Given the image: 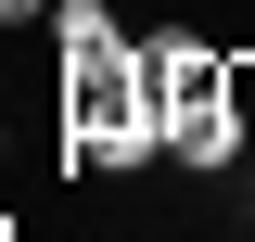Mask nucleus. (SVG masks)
<instances>
[{
	"mask_svg": "<svg viewBox=\"0 0 255 242\" xmlns=\"http://www.w3.org/2000/svg\"><path fill=\"white\" fill-rule=\"evenodd\" d=\"M166 153H179V166H230V153H243L230 102H179V115H166Z\"/></svg>",
	"mask_w": 255,
	"mask_h": 242,
	"instance_id": "4",
	"label": "nucleus"
},
{
	"mask_svg": "<svg viewBox=\"0 0 255 242\" xmlns=\"http://www.w3.org/2000/svg\"><path fill=\"white\" fill-rule=\"evenodd\" d=\"M51 13H64V0H0V26H51Z\"/></svg>",
	"mask_w": 255,
	"mask_h": 242,
	"instance_id": "6",
	"label": "nucleus"
},
{
	"mask_svg": "<svg viewBox=\"0 0 255 242\" xmlns=\"http://www.w3.org/2000/svg\"><path fill=\"white\" fill-rule=\"evenodd\" d=\"M217 102H230V127L255 140V64H230V90H217Z\"/></svg>",
	"mask_w": 255,
	"mask_h": 242,
	"instance_id": "5",
	"label": "nucleus"
},
{
	"mask_svg": "<svg viewBox=\"0 0 255 242\" xmlns=\"http://www.w3.org/2000/svg\"><path fill=\"white\" fill-rule=\"evenodd\" d=\"M77 166H140V153H166V102L153 77H140V51L115 64V77H77Z\"/></svg>",
	"mask_w": 255,
	"mask_h": 242,
	"instance_id": "1",
	"label": "nucleus"
},
{
	"mask_svg": "<svg viewBox=\"0 0 255 242\" xmlns=\"http://www.w3.org/2000/svg\"><path fill=\"white\" fill-rule=\"evenodd\" d=\"M140 77H153V102H166V115H179V102H217V90H230L217 38H153V51H140Z\"/></svg>",
	"mask_w": 255,
	"mask_h": 242,
	"instance_id": "2",
	"label": "nucleus"
},
{
	"mask_svg": "<svg viewBox=\"0 0 255 242\" xmlns=\"http://www.w3.org/2000/svg\"><path fill=\"white\" fill-rule=\"evenodd\" d=\"M51 38H64V90H77V77H115V64H128V26L102 13V0H64V13H51Z\"/></svg>",
	"mask_w": 255,
	"mask_h": 242,
	"instance_id": "3",
	"label": "nucleus"
}]
</instances>
